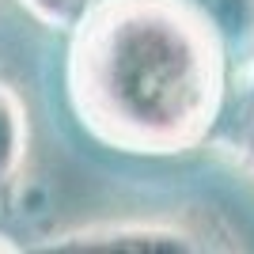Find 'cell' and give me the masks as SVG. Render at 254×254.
<instances>
[{
  "instance_id": "3",
  "label": "cell",
  "mask_w": 254,
  "mask_h": 254,
  "mask_svg": "<svg viewBox=\"0 0 254 254\" xmlns=\"http://www.w3.org/2000/svg\"><path fill=\"white\" fill-rule=\"evenodd\" d=\"M27 159V110L11 87L0 84V201L15 190Z\"/></svg>"
},
{
  "instance_id": "2",
  "label": "cell",
  "mask_w": 254,
  "mask_h": 254,
  "mask_svg": "<svg viewBox=\"0 0 254 254\" xmlns=\"http://www.w3.org/2000/svg\"><path fill=\"white\" fill-rule=\"evenodd\" d=\"M34 251H61V254H87V251H133V254H190L205 251L197 243V235L175 224H140V220H122V224H87V228H72V232L50 235L46 243Z\"/></svg>"
},
{
  "instance_id": "1",
  "label": "cell",
  "mask_w": 254,
  "mask_h": 254,
  "mask_svg": "<svg viewBox=\"0 0 254 254\" xmlns=\"http://www.w3.org/2000/svg\"><path fill=\"white\" fill-rule=\"evenodd\" d=\"M68 95L122 152H186L224 103V46L190 0H99L72 31Z\"/></svg>"
},
{
  "instance_id": "4",
  "label": "cell",
  "mask_w": 254,
  "mask_h": 254,
  "mask_svg": "<svg viewBox=\"0 0 254 254\" xmlns=\"http://www.w3.org/2000/svg\"><path fill=\"white\" fill-rule=\"evenodd\" d=\"M201 11L216 38L235 42L239 50H254V0H190Z\"/></svg>"
},
{
  "instance_id": "6",
  "label": "cell",
  "mask_w": 254,
  "mask_h": 254,
  "mask_svg": "<svg viewBox=\"0 0 254 254\" xmlns=\"http://www.w3.org/2000/svg\"><path fill=\"white\" fill-rule=\"evenodd\" d=\"M228 144L239 152L247 167L254 171V64L247 68V87L239 95V110H235V122L228 129Z\"/></svg>"
},
{
  "instance_id": "5",
  "label": "cell",
  "mask_w": 254,
  "mask_h": 254,
  "mask_svg": "<svg viewBox=\"0 0 254 254\" xmlns=\"http://www.w3.org/2000/svg\"><path fill=\"white\" fill-rule=\"evenodd\" d=\"M31 19H38L42 27H50V31H68L72 34L80 23L91 15V8H95L99 0H15Z\"/></svg>"
}]
</instances>
